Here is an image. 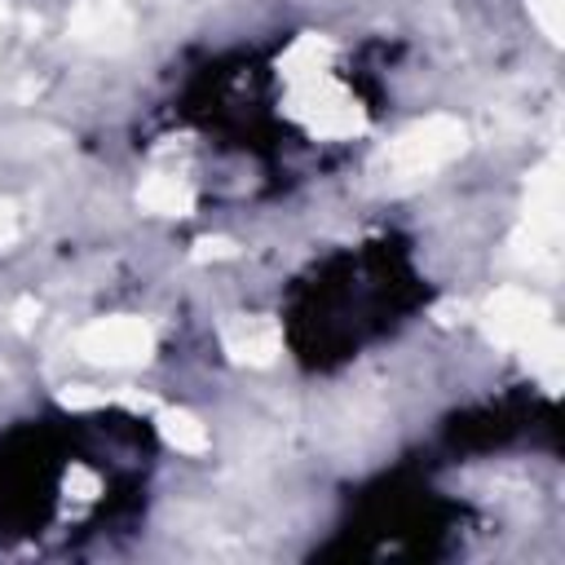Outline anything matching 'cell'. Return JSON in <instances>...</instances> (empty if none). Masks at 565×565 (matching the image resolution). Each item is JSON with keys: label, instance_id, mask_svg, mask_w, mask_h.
<instances>
[{"label": "cell", "instance_id": "15", "mask_svg": "<svg viewBox=\"0 0 565 565\" xmlns=\"http://www.w3.org/2000/svg\"><path fill=\"white\" fill-rule=\"evenodd\" d=\"M0 375H4V371H0Z\"/></svg>", "mask_w": 565, "mask_h": 565}, {"label": "cell", "instance_id": "12", "mask_svg": "<svg viewBox=\"0 0 565 565\" xmlns=\"http://www.w3.org/2000/svg\"><path fill=\"white\" fill-rule=\"evenodd\" d=\"M66 490H71L75 499H93V494H97V477H93L88 468H71V472H66Z\"/></svg>", "mask_w": 565, "mask_h": 565}, {"label": "cell", "instance_id": "5", "mask_svg": "<svg viewBox=\"0 0 565 565\" xmlns=\"http://www.w3.org/2000/svg\"><path fill=\"white\" fill-rule=\"evenodd\" d=\"M291 110L305 119V128H313L318 137H349V132H362V110L358 102L327 75V71H313V75H300L291 79Z\"/></svg>", "mask_w": 565, "mask_h": 565}, {"label": "cell", "instance_id": "9", "mask_svg": "<svg viewBox=\"0 0 565 565\" xmlns=\"http://www.w3.org/2000/svg\"><path fill=\"white\" fill-rule=\"evenodd\" d=\"M159 433L168 446H177L181 455H203L207 450V428L190 415V411H172V406H154Z\"/></svg>", "mask_w": 565, "mask_h": 565}, {"label": "cell", "instance_id": "6", "mask_svg": "<svg viewBox=\"0 0 565 565\" xmlns=\"http://www.w3.org/2000/svg\"><path fill=\"white\" fill-rule=\"evenodd\" d=\"M66 35L79 49L115 53L132 40V9L124 0H75V9L66 18Z\"/></svg>", "mask_w": 565, "mask_h": 565}, {"label": "cell", "instance_id": "7", "mask_svg": "<svg viewBox=\"0 0 565 565\" xmlns=\"http://www.w3.org/2000/svg\"><path fill=\"white\" fill-rule=\"evenodd\" d=\"M221 344L243 366H269L278 358V349H282V331L265 313H238V318H230L221 327Z\"/></svg>", "mask_w": 565, "mask_h": 565}, {"label": "cell", "instance_id": "2", "mask_svg": "<svg viewBox=\"0 0 565 565\" xmlns=\"http://www.w3.org/2000/svg\"><path fill=\"white\" fill-rule=\"evenodd\" d=\"M463 150H468V124L455 115H428V119L402 128L375 154V177L388 190H406V185H419V181L437 177L441 168H450Z\"/></svg>", "mask_w": 565, "mask_h": 565}, {"label": "cell", "instance_id": "14", "mask_svg": "<svg viewBox=\"0 0 565 565\" xmlns=\"http://www.w3.org/2000/svg\"><path fill=\"white\" fill-rule=\"evenodd\" d=\"M0 22H4V4H0Z\"/></svg>", "mask_w": 565, "mask_h": 565}, {"label": "cell", "instance_id": "10", "mask_svg": "<svg viewBox=\"0 0 565 565\" xmlns=\"http://www.w3.org/2000/svg\"><path fill=\"white\" fill-rule=\"evenodd\" d=\"M530 4V18L539 22V31L561 44V31H565V0H525Z\"/></svg>", "mask_w": 565, "mask_h": 565}, {"label": "cell", "instance_id": "13", "mask_svg": "<svg viewBox=\"0 0 565 565\" xmlns=\"http://www.w3.org/2000/svg\"><path fill=\"white\" fill-rule=\"evenodd\" d=\"M238 247L230 243V238H203L199 247H194V260H221V256H234Z\"/></svg>", "mask_w": 565, "mask_h": 565}, {"label": "cell", "instance_id": "11", "mask_svg": "<svg viewBox=\"0 0 565 565\" xmlns=\"http://www.w3.org/2000/svg\"><path fill=\"white\" fill-rule=\"evenodd\" d=\"M18 234H22V212H18V203H13V199H0V252H4V247H13V243H18Z\"/></svg>", "mask_w": 565, "mask_h": 565}, {"label": "cell", "instance_id": "1", "mask_svg": "<svg viewBox=\"0 0 565 565\" xmlns=\"http://www.w3.org/2000/svg\"><path fill=\"white\" fill-rule=\"evenodd\" d=\"M481 327L494 344L521 353L530 362V371L543 380L547 393H556L561 384V362H565V344H561V327L547 309V300L530 287H499L486 305H481Z\"/></svg>", "mask_w": 565, "mask_h": 565}, {"label": "cell", "instance_id": "3", "mask_svg": "<svg viewBox=\"0 0 565 565\" xmlns=\"http://www.w3.org/2000/svg\"><path fill=\"white\" fill-rule=\"evenodd\" d=\"M561 207H565V194H561V154L552 150L530 172L521 221L512 230V260L521 269L543 274V278H556V269H561Z\"/></svg>", "mask_w": 565, "mask_h": 565}, {"label": "cell", "instance_id": "4", "mask_svg": "<svg viewBox=\"0 0 565 565\" xmlns=\"http://www.w3.org/2000/svg\"><path fill=\"white\" fill-rule=\"evenodd\" d=\"M75 353H79L84 362L115 366V371L141 366V362H150V353H154V327L141 322V318H128V313H119V318H97V322H88V327L75 335Z\"/></svg>", "mask_w": 565, "mask_h": 565}, {"label": "cell", "instance_id": "8", "mask_svg": "<svg viewBox=\"0 0 565 565\" xmlns=\"http://www.w3.org/2000/svg\"><path fill=\"white\" fill-rule=\"evenodd\" d=\"M137 203L159 216H190L194 212V185L181 172H150L137 190Z\"/></svg>", "mask_w": 565, "mask_h": 565}]
</instances>
